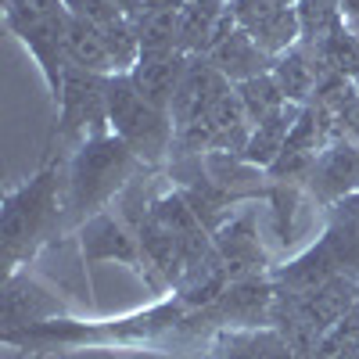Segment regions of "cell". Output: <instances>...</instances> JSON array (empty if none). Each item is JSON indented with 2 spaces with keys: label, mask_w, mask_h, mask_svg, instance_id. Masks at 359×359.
<instances>
[{
  "label": "cell",
  "mask_w": 359,
  "mask_h": 359,
  "mask_svg": "<svg viewBox=\"0 0 359 359\" xmlns=\"http://www.w3.org/2000/svg\"><path fill=\"white\" fill-rule=\"evenodd\" d=\"M313 54H316V65H320V76L323 72H334V76H345V79H359V36L348 29V22L334 33H327L323 40L309 43Z\"/></svg>",
  "instance_id": "21"
},
{
  "label": "cell",
  "mask_w": 359,
  "mask_h": 359,
  "mask_svg": "<svg viewBox=\"0 0 359 359\" xmlns=\"http://www.w3.org/2000/svg\"><path fill=\"white\" fill-rule=\"evenodd\" d=\"M230 11L237 18V25L252 33V40L269 50V54H284L302 40L298 29V11L294 8H280V4H266V0H230Z\"/></svg>",
  "instance_id": "11"
},
{
  "label": "cell",
  "mask_w": 359,
  "mask_h": 359,
  "mask_svg": "<svg viewBox=\"0 0 359 359\" xmlns=\"http://www.w3.org/2000/svg\"><path fill=\"white\" fill-rule=\"evenodd\" d=\"M212 248L219 252L230 280H237V277H255V273H269V269H273V266H269V259H266V252H262V241H259L252 208H237V212L212 233Z\"/></svg>",
  "instance_id": "10"
},
{
  "label": "cell",
  "mask_w": 359,
  "mask_h": 359,
  "mask_svg": "<svg viewBox=\"0 0 359 359\" xmlns=\"http://www.w3.org/2000/svg\"><path fill=\"white\" fill-rule=\"evenodd\" d=\"M108 79L101 72H86L69 65L62 79V94H57V137H94V133H111L108 123Z\"/></svg>",
  "instance_id": "5"
},
{
  "label": "cell",
  "mask_w": 359,
  "mask_h": 359,
  "mask_svg": "<svg viewBox=\"0 0 359 359\" xmlns=\"http://www.w3.org/2000/svg\"><path fill=\"white\" fill-rule=\"evenodd\" d=\"M273 79L280 83L287 104H309L313 101V90L320 83V65H316L313 47L309 43H294L291 50L277 54Z\"/></svg>",
  "instance_id": "16"
},
{
  "label": "cell",
  "mask_w": 359,
  "mask_h": 359,
  "mask_svg": "<svg viewBox=\"0 0 359 359\" xmlns=\"http://www.w3.org/2000/svg\"><path fill=\"white\" fill-rule=\"evenodd\" d=\"M348 29H352V33L359 36V18H348Z\"/></svg>",
  "instance_id": "29"
},
{
  "label": "cell",
  "mask_w": 359,
  "mask_h": 359,
  "mask_svg": "<svg viewBox=\"0 0 359 359\" xmlns=\"http://www.w3.org/2000/svg\"><path fill=\"white\" fill-rule=\"evenodd\" d=\"M338 273H345V262H341L338 248L331 245V237L320 233V241L309 245L302 255H294L291 262H280V266L269 269V280H273L277 291L309 294V291H316L320 284H327Z\"/></svg>",
  "instance_id": "13"
},
{
  "label": "cell",
  "mask_w": 359,
  "mask_h": 359,
  "mask_svg": "<svg viewBox=\"0 0 359 359\" xmlns=\"http://www.w3.org/2000/svg\"><path fill=\"white\" fill-rule=\"evenodd\" d=\"M108 123L111 133L123 137L144 165L158 169L172 158V140H176L172 115L147 101L133 86L130 72H118L108 79Z\"/></svg>",
  "instance_id": "3"
},
{
  "label": "cell",
  "mask_w": 359,
  "mask_h": 359,
  "mask_svg": "<svg viewBox=\"0 0 359 359\" xmlns=\"http://www.w3.org/2000/svg\"><path fill=\"white\" fill-rule=\"evenodd\" d=\"M4 25L33 54V62L50 90V101H57L65 69H69V62H65V29H69L65 0H4Z\"/></svg>",
  "instance_id": "4"
},
{
  "label": "cell",
  "mask_w": 359,
  "mask_h": 359,
  "mask_svg": "<svg viewBox=\"0 0 359 359\" xmlns=\"http://www.w3.org/2000/svg\"><path fill=\"white\" fill-rule=\"evenodd\" d=\"M62 162H47L36 176L11 187L0 208V266L4 273L22 269L65 223Z\"/></svg>",
  "instance_id": "1"
},
{
  "label": "cell",
  "mask_w": 359,
  "mask_h": 359,
  "mask_svg": "<svg viewBox=\"0 0 359 359\" xmlns=\"http://www.w3.org/2000/svg\"><path fill=\"white\" fill-rule=\"evenodd\" d=\"M355 191H359V144L334 140L331 147H323L316 155L313 172L306 180V194L320 208H331L334 201H341Z\"/></svg>",
  "instance_id": "9"
},
{
  "label": "cell",
  "mask_w": 359,
  "mask_h": 359,
  "mask_svg": "<svg viewBox=\"0 0 359 359\" xmlns=\"http://www.w3.org/2000/svg\"><path fill=\"white\" fill-rule=\"evenodd\" d=\"M65 8H69L72 18L90 22V25H97V29H104V25H111L118 18H130V15L118 11L115 0H65Z\"/></svg>",
  "instance_id": "24"
},
{
  "label": "cell",
  "mask_w": 359,
  "mask_h": 359,
  "mask_svg": "<svg viewBox=\"0 0 359 359\" xmlns=\"http://www.w3.org/2000/svg\"><path fill=\"white\" fill-rule=\"evenodd\" d=\"M62 316H69L65 298H57L25 266L4 273V284H0V331L4 334L40 327L47 320H62Z\"/></svg>",
  "instance_id": "6"
},
{
  "label": "cell",
  "mask_w": 359,
  "mask_h": 359,
  "mask_svg": "<svg viewBox=\"0 0 359 359\" xmlns=\"http://www.w3.org/2000/svg\"><path fill=\"white\" fill-rule=\"evenodd\" d=\"M180 11H184V8H140L133 15L140 54H172V50H180L176 47Z\"/></svg>",
  "instance_id": "20"
},
{
  "label": "cell",
  "mask_w": 359,
  "mask_h": 359,
  "mask_svg": "<svg viewBox=\"0 0 359 359\" xmlns=\"http://www.w3.org/2000/svg\"><path fill=\"white\" fill-rule=\"evenodd\" d=\"M233 90H237V97H241L245 115H248V123H252V126L287 108V97H284L280 83L273 79V72L255 76V79H245V83H237Z\"/></svg>",
  "instance_id": "22"
},
{
  "label": "cell",
  "mask_w": 359,
  "mask_h": 359,
  "mask_svg": "<svg viewBox=\"0 0 359 359\" xmlns=\"http://www.w3.org/2000/svg\"><path fill=\"white\" fill-rule=\"evenodd\" d=\"M226 11L230 0H187L184 11H180V33H176L180 54H205Z\"/></svg>",
  "instance_id": "17"
},
{
  "label": "cell",
  "mask_w": 359,
  "mask_h": 359,
  "mask_svg": "<svg viewBox=\"0 0 359 359\" xmlns=\"http://www.w3.org/2000/svg\"><path fill=\"white\" fill-rule=\"evenodd\" d=\"M334 126H338V137H341V140L359 144V94L334 111Z\"/></svg>",
  "instance_id": "25"
},
{
  "label": "cell",
  "mask_w": 359,
  "mask_h": 359,
  "mask_svg": "<svg viewBox=\"0 0 359 359\" xmlns=\"http://www.w3.org/2000/svg\"><path fill=\"white\" fill-rule=\"evenodd\" d=\"M115 4H118V11H123V15H130V18L140 11V0H115Z\"/></svg>",
  "instance_id": "26"
},
{
  "label": "cell",
  "mask_w": 359,
  "mask_h": 359,
  "mask_svg": "<svg viewBox=\"0 0 359 359\" xmlns=\"http://www.w3.org/2000/svg\"><path fill=\"white\" fill-rule=\"evenodd\" d=\"M355 94H359V79H355Z\"/></svg>",
  "instance_id": "30"
},
{
  "label": "cell",
  "mask_w": 359,
  "mask_h": 359,
  "mask_svg": "<svg viewBox=\"0 0 359 359\" xmlns=\"http://www.w3.org/2000/svg\"><path fill=\"white\" fill-rule=\"evenodd\" d=\"M65 62L86 72H101V76H115V62L104 47V36L97 25L79 22L69 15V29H65Z\"/></svg>",
  "instance_id": "19"
},
{
  "label": "cell",
  "mask_w": 359,
  "mask_h": 359,
  "mask_svg": "<svg viewBox=\"0 0 359 359\" xmlns=\"http://www.w3.org/2000/svg\"><path fill=\"white\" fill-rule=\"evenodd\" d=\"M187 57L191 54H180V50H172V54H140V62L130 69V79L155 108L169 111L176 90H180V79H184Z\"/></svg>",
  "instance_id": "14"
},
{
  "label": "cell",
  "mask_w": 359,
  "mask_h": 359,
  "mask_svg": "<svg viewBox=\"0 0 359 359\" xmlns=\"http://www.w3.org/2000/svg\"><path fill=\"white\" fill-rule=\"evenodd\" d=\"M294 11H298V29H302V40L298 43H316L327 33L345 25L341 0H298Z\"/></svg>",
  "instance_id": "23"
},
{
  "label": "cell",
  "mask_w": 359,
  "mask_h": 359,
  "mask_svg": "<svg viewBox=\"0 0 359 359\" xmlns=\"http://www.w3.org/2000/svg\"><path fill=\"white\" fill-rule=\"evenodd\" d=\"M298 108H302V104H287L284 111L269 115V118H262V123H255V126H252L248 147L241 151V158H245L248 165H255V169H262V172H266L269 165H273V162L280 158L284 144H287V133H291V126H294Z\"/></svg>",
  "instance_id": "18"
},
{
  "label": "cell",
  "mask_w": 359,
  "mask_h": 359,
  "mask_svg": "<svg viewBox=\"0 0 359 359\" xmlns=\"http://www.w3.org/2000/svg\"><path fill=\"white\" fill-rule=\"evenodd\" d=\"M79 245H83V262H123L133 273L147 277V262L140 252V241L126 219H118L111 212H94L90 219L79 223Z\"/></svg>",
  "instance_id": "7"
},
{
  "label": "cell",
  "mask_w": 359,
  "mask_h": 359,
  "mask_svg": "<svg viewBox=\"0 0 359 359\" xmlns=\"http://www.w3.org/2000/svg\"><path fill=\"white\" fill-rule=\"evenodd\" d=\"M352 359H359V352H355V355H352Z\"/></svg>",
  "instance_id": "31"
},
{
  "label": "cell",
  "mask_w": 359,
  "mask_h": 359,
  "mask_svg": "<svg viewBox=\"0 0 359 359\" xmlns=\"http://www.w3.org/2000/svg\"><path fill=\"white\" fill-rule=\"evenodd\" d=\"M266 4H280V8H294L298 0H266Z\"/></svg>",
  "instance_id": "28"
},
{
  "label": "cell",
  "mask_w": 359,
  "mask_h": 359,
  "mask_svg": "<svg viewBox=\"0 0 359 359\" xmlns=\"http://www.w3.org/2000/svg\"><path fill=\"white\" fill-rule=\"evenodd\" d=\"M341 11H345V22L359 18V0H341Z\"/></svg>",
  "instance_id": "27"
},
{
  "label": "cell",
  "mask_w": 359,
  "mask_h": 359,
  "mask_svg": "<svg viewBox=\"0 0 359 359\" xmlns=\"http://www.w3.org/2000/svg\"><path fill=\"white\" fill-rule=\"evenodd\" d=\"M140 169H144V162L133 155V147L123 137H115V133L83 137L76 155L69 158V176H65L69 219L83 223L94 212H101L104 201H111Z\"/></svg>",
  "instance_id": "2"
},
{
  "label": "cell",
  "mask_w": 359,
  "mask_h": 359,
  "mask_svg": "<svg viewBox=\"0 0 359 359\" xmlns=\"http://www.w3.org/2000/svg\"><path fill=\"white\" fill-rule=\"evenodd\" d=\"M205 57H208V62H212L233 86L245 83V79H255V76L273 72V62H277V57L269 54V50H262V47L252 40V33H245L241 25H237L233 33H230L212 54H205Z\"/></svg>",
  "instance_id": "15"
},
{
  "label": "cell",
  "mask_w": 359,
  "mask_h": 359,
  "mask_svg": "<svg viewBox=\"0 0 359 359\" xmlns=\"http://www.w3.org/2000/svg\"><path fill=\"white\" fill-rule=\"evenodd\" d=\"M226 90H233V83L208 62V57L201 54H191L187 57V69H184V79H180V90L172 97V126L184 130L187 123H194V118H201L208 108H212Z\"/></svg>",
  "instance_id": "12"
},
{
  "label": "cell",
  "mask_w": 359,
  "mask_h": 359,
  "mask_svg": "<svg viewBox=\"0 0 359 359\" xmlns=\"http://www.w3.org/2000/svg\"><path fill=\"white\" fill-rule=\"evenodd\" d=\"M273 298H277V287L269 280V273L237 277L219 294V302L212 306V316L219 327H230V331H262V327H269Z\"/></svg>",
  "instance_id": "8"
}]
</instances>
